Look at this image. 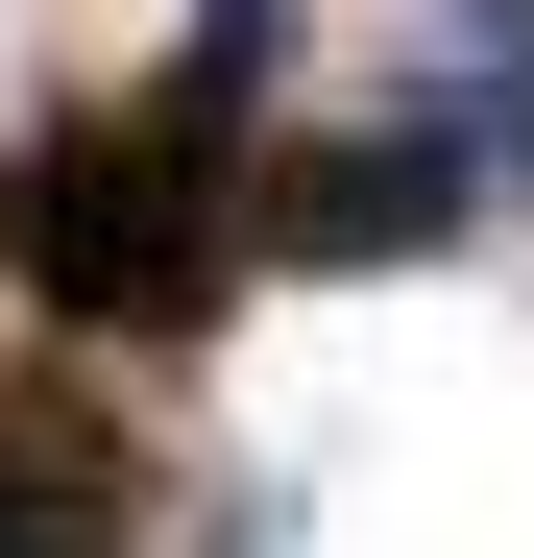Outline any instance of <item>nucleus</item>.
Segmentation results:
<instances>
[{
    "mask_svg": "<svg viewBox=\"0 0 534 558\" xmlns=\"http://www.w3.org/2000/svg\"><path fill=\"white\" fill-rule=\"evenodd\" d=\"M243 170H267V122L219 73L0 122V292L73 316V340H122V364H195L219 292H243Z\"/></svg>",
    "mask_w": 534,
    "mask_h": 558,
    "instance_id": "1",
    "label": "nucleus"
},
{
    "mask_svg": "<svg viewBox=\"0 0 534 558\" xmlns=\"http://www.w3.org/2000/svg\"><path fill=\"white\" fill-rule=\"evenodd\" d=\"M486 195H510L486 122L437 98V73H389L365 122H267V170H243V267H437Z\"/></svg>",
    "mask_w": 534,
    "mask_h": 558,
    "instance_id": "2",
    "label": "nucleus"
},
{
    "mask_svg": "<svg viewBox=\"0 0 534 558\" xmlns=\"http://www.w3.org/2000/svg\"><path fill=\"white\" fill-rule=\"evenodd\" d=\"M146 510H170V461H146L98 389L0 364V558H146Z\"/></svg>",
    "mask_w": 534,
    "mask_h": 558,
    "instance_id": "3",
    "label": "nucleus"
},
{
    "mask_svg": "<svg viewBox=\"0 0 534 558\" xmlns=\"http://www.w3.org/2000/svg\"><path fill=\"white\" fill-rule=\"evenodd\" d=\"M437 98L486 122V170L534 195V0H437Z\"/></svg>",
    "mask_w": 534,
    "mask_h": 558,
    "instance_id": "4",
    "label": "nucleus"
},
{
    "mask_svg": "<svg viewBox=\"0 0 534 558\" xmlns=\"http://www.w3.org/2000/svg\"><path fill=\"white\" fill-rule=\"evenodd\" d=\"M170 73H219V98L267 122V73H292V0H195V49H170Z\"/></svg>",
    "mask_w": 534,
    "mask_h": 558,
    "instance_id": "5",
    "label": "nucleus"
}]
</instances>
